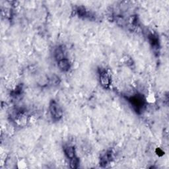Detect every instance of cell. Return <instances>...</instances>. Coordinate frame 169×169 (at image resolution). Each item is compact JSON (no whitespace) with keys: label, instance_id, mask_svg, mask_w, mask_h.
Here are the masks:
<instances>
[{"label":"cell","instance_id":"1","mask_svg":"<svg viewBox=\"0 0 169 169\" xmlns=\"http://www.w3.org/2000/svg\"><path fill=\"white\" fill-rule=\"evenodd\" d=\"M50 112L53 120L58 121L62 118L63 112L61 107L55 100H52L50 105Z\"/></svg>","mask_w":169,"mask_h":169},{"label":"cell","instance_id":"8","mask_svg":"<svg viewBox=\"0 0 169 169\" xmlns=\"http://www.w3.org/2000/svg\"><path fill=\"white\" fill-rule=\"evenodd\" d=\"M79 164V161L77 157L76 156H74V158H72L71 159V162H70V166L72 168H76L78 167Z\"/></svg>","mask_w":169,"mask_h":169},{"label":"cell","instance_id":"5","mask_svg":"<svg viewBox=\"0 0 169 169\" xmlns=\"http://www.w3.org/2000/svg\"><path fill=\"white\" fill-rule=\"evenodd\" d=\"M112 159V152L110 151H106L103 155L101 156L100 158V164L106 165L108 162L111 161Z\"/></svg>","mask_w":169,"mask_h":169},{"label":"cell","instance_id":"2","mask_svg":"<svg viewBox=\"0 0 169 169\" xmlns=\"http://www.w3.org/2000/svg\"><path fill=\"white\" fill-rule=\"evenodd\" d=\"M130 102L136 110L139 112L143 109L144 106V100L141 95H135L130 99Z\"/></svg>","mask_w":169,"mask_h":169},{"label":"cell","instance_id":"7","mask_svg":"<svg viewBox=\"0 0 169 169\" xmlns=\"http://www.w3.org/2000/svg\"><path fill=\"white\" fill-rule=\"evenodd\" d=\"M64 152H65V155L68 156V158L70 159H71L72 158H74V156H75V149L73 147H71V146L65 147Z\"/></svg>","mask_w":169,"mask_h":169},{"label":"cell","instance_id":"4","mask_svg":"<svg viewBox=\"0 0 169 169\" xmlns=\"http://www.w3.org/2000/svg\"><path fill=\"white\" fill-rule=\"evenodd\" d=\"M59 68L63 71H67L71 68V64L67 58L62 59L58 62Z\"/></svg>","mask_w":169,"mask_h":169},{"label":"cell","instance_id":"3","mask_svg":"<svg viewBox=\"0 0 169 169\" xmlns=\"http://www.w3.org/2000/svg\"><path fill=\"white\" fill-rule=\"evenodd\" d=\"M99 78L100 83L102 87L105 88L109 87L110 84V77L106 70H102L100 72Z\"/></svg>","mask_w":169,"mask_h":169},{"label":"cell","instance_id":"6","mask_svg":"<svg viewBox=\"0 0 169 169\" xmlns=\"http://www.w3.org/2000/svg\"><path fill=\"white\" fill-rule=\"evenodd\" d=\"M65 52L64 48L59 47L57 48L55 51V57H56V59L58 60V62L62 59L65 58Z\"/></svg>","mask_w":169,"mask_h":169}]
</instances>
